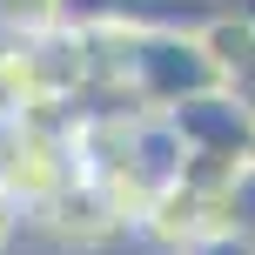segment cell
Masks as SVG:
<instances>
[{
	"instance_id": "6da1fadb",
	"label": "cell",
	"mask_w": 255,
	"mask_h": 255,
	"mask_svg": "<svg viewBox=\"0 0 255 255\" xmlns=\"http://www.w3.org/2000/svg\"><path fill=\"white\" fill-rule=\"evenodd\" d=\"M27 229L54 235V242H67V249H101V242H115V235H128V222L115 215V202H108L88 175H74L54 202H40L34 215H27Z\"/></svg>"
},
{
	"instance_id": "7a4b0ae2",
	"label": "cell",
	"mask_w": 255,
	"mask_h": 255,
	"mask_svg": "<svg viewBox=\"0 0 255 255\" xmlns=\"http://www.w3.org/2000/svg\"><path fill=\"white\" fill-rule=\"evenodd\" d=\"M222 235L255 249V161H242L229 181H222Z\"/></svg>"
},
{
	"instance_id": "3957f363",
	"label": "cell",
	"mask_w": 255,
	"mask_h": 255,
	"mask_svg": "<svg viewBox=\"0 0 255 255\" xmlns=\"http://www.w3.org/2000/svg\"><path fill=\"white\" fill-rule=\"evenodd\" d=\"M121 20H134V0H54V27H74V34H101Z\"/></svg>"
},
{
	"instance_id": "277c9868",
	"label": "cell",
	"mask_w": 255,
	"mask_h": 255,
	"mask_svg": "<svg viewBox=\"0 0 255 255\" xmlns=\"http://www.w3.org/2000/svg\"><path fill=\"white\" fill-rule=\"evenodd\" d=\"M54 0H0V27H47Z\"/></svg>"
},
{
	"instance_id": "5b68a950",
	"label": "cell",
	"mask_w": 255,
	"mask_h": 255,
	"mask_svg": "<svg viewBox=\"0 0 255 255\" xmlns=\"http://www.w3.org/2000/svg\"><path fill=\"white\" fill-rule=\"evenodd\" d=\"M20 235H27V208L0 188V255H13V242H20Z\"/></svg>"
},
{
	"instance_id": "8992f818",
	"label": "cell",
	"mask_w": 255,
	"mask_h": 255,
	"mask_svg": "<svg viewBox=\"0 0 255 255\" xmlns=\"http://www.w3.org/2000/svg\"><path fill=\"white\" fill-rule=\"evenodd\" d=\"M181 255H255V249L235 242V235H208V242H195V249H181Z\"/></svg>"
},
{
	"instance_id": "52a82bcc",
	"label": "cell",
	"mask_w": 255,
	"mask_h": 255,
	"mask_svg": "<svg viewBox=\"0 0 255 255\" xmlns=\"http://www.w3.org/2000/svg\"><path fill=\"white\" fill-rule=\"evenodd\" d=\"M7 141H13V108H0V168H7Z\"/></svg>"
},
{
	"instance_id": "ba28073f",
	"label": "cell",
	"mask_w": 255,
	"mask_h": 255,
	"mask_svg": "<svg viewBox=\"0 0 255 255\" xmlns=\"http://www.w3.org/2000/svg\"><path fill=\"white\" fill-rule=\"evenodd\" d=\"M222 7H229V0H222Z\"/></svg>"
}]
</instances>
